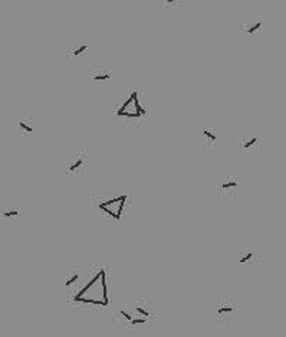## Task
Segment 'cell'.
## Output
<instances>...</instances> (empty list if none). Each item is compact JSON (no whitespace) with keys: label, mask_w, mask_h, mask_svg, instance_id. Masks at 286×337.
Returning <instances> with one entry per match:
<instances>
[{"label":"cell","mask_w":286,"mask_h":337,"mask_svg":"<svg viewBox=\"0 0 286 337\" xmlns=\"http://www.w3.org/2000/svg\"><path fill=\"white\" fill-rule=\"evenodd\" d=\"M112 112L124 124L138 125L144 124L147 120V109L143 105L141 94L138 91H131L130 94L124 95L121 101L112 108Z\"/></svg>","instance_id":"1"},{"label":"cell","mask_w":286,"mask_h":337,"mask_svg":"<svg viewBox=\"0 0 286 337\" xmlns=\"http://www.w3.org/2000/svg\"><path fill=\"white\" fill-rule=\"evenodd\" d=\"M128 196L127 195H118V196H110L98 200V209L107 216L112 219H120L122 216L124 207L127 205Z\"/></svg>","instance_id":"2"},{"label":"cell","mask_w":286,"mask_h":337,"mask_svg":"<svg viewBox=\"0 0 286 337\" xmlns=\"http://www.w3.org/2000/svg\"><path fill=\"white\" fill-rule=\"evenodd\" d=\"M239 186H240V176L237 173H227L216 185V195L220 197L236 196L239 193Z\"/></svg>","instance_id":"3"},{"label":"cell","mask_w":286,"mask_h":337,"mask_svg":"<svg viewBox=\"0 0 286 337\" xmlns=\"http://www.w3.org/2000/svg\"><path fill=\"white\" fill-rule=\"evenodd\" d=\"M88 166H89V153L85 149H81V150L73 153L71 156V159L66 162L65 170H66V173L78 174V173L86 172L88 170Z\"/></svg>","instance_id":"4"},{"label":"cell","mask_w":286,"mask_h":337,"mask_svg":"<svg viewBox=\"0 0 286 337\" xmlns=\"http://www.w3.org/2000/svg\"><path fill=\"white\" fill-rule=\"evenodd\" d=\"M89 49H91V46L88 43H73L66 48L65 55L66 58H69L72 61H78V59L86 58L89 55Z\"/></svg>","instance_id":"5"},{"label":"cell","mask_w":286,"mask_h":337,"mask_svg":"<svg viewBox=\"0 0 286 337\" xmlns=\"http://www.w3.org/2000/svg\"><path fill=\"white\" fill-rule=\"evenodd\" d=\"M263 146L259 136H246L239 140V149L243 151H257Z\"/></svg>","instance_id":"6"},{"label":"cell","mask_w":286,"mask_h":337,"mask_svg":"<svg viewBox=\"0 0 286 337\" xmlns=\"http://www.w3.org/2000/svg\"><path fill=\"white\" fill-rule=\"evenodd\" d=\"M201 137H203V147L206 150H213L216 147V141H217V131L214 127H204L201 130Z\"/></svg>","instance_id":"7"},{"label":"cell","mask_w":286,"mask_h":337,"mask_svg":"<svg viewBox=\"0 0 286 337\" xmlns=\"http://www.w3.org/2000/svg\"><path fill=\"white\" fill-rule=\"evenodd\" d=\"M35 130V122H33L32 114H22L19 117V131L23 137H30Z\"/></svg>","instance_id":"8"},{"label":"cell","mask_w":286,"mask_h":337,"mask_svg":"<svg viewBox=\"0 0 286 337\" xmlns=\"http://www.w3.org/2000/svg\"><path fill=\"white\" fill-rule=\"evenodd\" d=\"M88 78L94 82H101V81H108L112 78V72L110 69H92L88 72Z\"/></svg>","instance_id":"9"},{"label":"cell","mask_w":286,"mask_h":337,"mask_svg":"<svg viewBox=\"0 0 286 337\" xmlns=\"http://www.w3.org/2000/svg\"><path fill=\"white\" fill-rule=\"evenodd\" d=\"M262 26L263 23L260 20H253V22H247L243 23L239 26V32L240 33H246V35H254V33H259L262 30Z\"/></svg>","instance_id":"10"},{"label":"cell","mask_w":286,"mask_h":337,"mask_svg":"<svg viewBox=\"0 0 286 337\" xmlns=\"http://www.w3.org/2000/svg\"><path fill=\"white\" fill-rule=\"evenodd\" d=\"M183 7L181 1H176V0H165L158 3V9L163 12H177Z\"/></svg>","instance_id":"11"},{"label":"cell","mask_w":286,"mask_h":337,"mask_svg":"<svg viewBox=\"0 0 286 337\" xmlns=\"http://www.w3.org/2000/svg\"><path fill=\"white\" fill-rule=\"evenodd\" d=\"M20 207L19 206H3L0 207V219H13L19 216Z\"/></svg>","instance_id":"12"},{"label":"cell","mask_w":286,"mask_h":337,"mask_svg":"<svg viewBox=\"0 0 286 337\" xmlns=\"http://www.w3.org/2000/svg\"><path fill=\"white\" fill-rule=\"evenodd\" d=\"M256 257H257V255L254 254L253 251H247L246 254L239 255V264H247V262H252Z\"/></svg>","instance_id":"13"},{"label":"cell","mask_w":286,"mask_h":337,"mask_svg":"<svg viewBox=\"0 0 286 337\" xmlns=\"http://www.w3.org/2000/svg\"><path fill=\"white\" fill-rule=\"evenodd\" d=\"M78 280H79V274H78L76 271H71L69 272V275H68V278H66V287H71V285H73V284L76 283Z\"/></svg>","instance_id":"14"},{"label":"cell","mask_w":286,"mask_h":337,"mask_svg":"<svg viewBox=\"0 0 286 337\" xmlns=\"http://www.w3.org/2000/svg\"><path fill=\"white\" fill-rule=\"evenodd\" d=\"M216 311H217V314H219V315H223V314H229V313H231V311H233V307H231L230 304L217 305V308H216Z\"/></svg>","instance_id":"15"},{"label":"cell","mask_w":286,"mask_h":337,"mask_svg":"<svg viewBox=\"0 0 286 337\" xmlns=\"http://www.w3.org/2000/svg\"><path fill=\"white\" fill-rule=\"evenodd\" d=\"M135 310H137V313H138V314L144 315V317H148V315H150V313H148V310H145V308H143L141 305H137V308H135Z\"/></svg>","instance_id":"16"},{"label":"cell","mask_w":286,"mask_h":337,"mask_svg":"<svg viewBox=\"0 0 286 337\" xmlns=\"http://www.w3.org/2000/svg\"><path fill=\"white\" fill-rule=\"evenodd\" d=\"M145 323V318H132L131 320V324L132 326H137V324H143Z\"/></svg>","instance_id":"17"},{"label":"cell","mask_w":286,"mask_h":337,"mask_svg":"<svg viewBox=\"0 0 286 337\" xmlns=\"http://www.w3.org/2000/svg\"><path fill=\"white\" fill-rule=\"evenodd\" d=\"M120 314H121L122 317H124V318H125V320H128V321H131L132 318H134V317H132L131 314H128V313H125V311H124V310H121V311H120Z\"/></svg>","instance_id":"18"}]
</instances>
